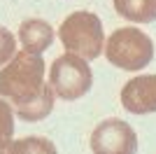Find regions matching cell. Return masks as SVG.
<instances>
[{
	"instance_id": "obj_1",
	"label": "cell",
	"mask_w": 156,
	"mask_h": 154,
	"mask_svg": "<svg viewBox=\"0 0 156 154\" xmlns=\"http://www.w3.org/2000/svg\"><path fill=\"white\" fill-rule=\"evenodd\" d=\"M44 58L30 51H16L0 70V96L14 105L30 101L44 89Z\"/></svg>"
},
{
	"instance_id": "obj_2",
	"label": "cell",
	"mask_w": 156,
	"mask_h": 154,
	"mask_svg": "<svg viewBox=\"0 0 156 154\" xmlns=\"http://www.w3.org/2000/svg\"><path fill=\"white\" fill-rule=\"evenodd\" d=\"M58 40L68 54L93 61L103 54L105 47L103 21L93 12H84V9L72 12L58 26Z\"/></svg>"
},
{
	"instance_id": "obj_3",
	"label": "cell",
	"mask_w": 156,
	"mask_h": 154,
	"mask_svg": "<svg viewBox=\"0 0 156 154\" xmlns=\"http://www.w3.org/2000/svg\"><path fill=\"white\" fill-rule=\"evenodd\" d=\"M105 58L126 72H140L154 58V42L140 28H117L105 40Z\"/></svg>"
},
{
	"instance_id": "obj_4",
	"label": "cell",
	"mask_w": 156,
	"mask_h": 154,
	"mask_svg": "<svg viewBox=\"0 0 156 154\" xmlns=\"http://www.w3.org/2000/svg\"><path fill=\"white\" fill-rule=\"evenodd\" d=\"M49 84L54 94L63 101H77L93 86V70L89 61L65 51L49 68Z\"/></svg>"
},
{
	"instance_id": "obj_5",
	"label": "cell",
	"mask_w": 156,
	"mask_h": 154,
	"mask_svg": "<svg viewBox=\"0 0 156 154\" xmlns=\"http://www.w3.org/2000/svg\"><path fill=\"white\" fill-rule=\"evenodd\" d=\"M91 152L93 154H135L137 133L124 119H117V117L103 119L91 133Z\"/></svg>"
},
{
	"instance_id": "obj_6",
	"label": "cell",
	"mask_w": 156,
	"mask_h": 154,
	"mask_svg": "<svg viewBox=\"0 0 156 154\" xmlns=\"http://www.w3.org/2000/svg\"><path fill=\"white\" fill-rule=\"evenodd\" d=\"M121 105L133 115H151L156 112V75H137L124 84Z\"/></svg>"
},
{
	"instance_id": "obj_7",
	"label": "cell",
	"mask_w": 156,
	"mask_h": 154,
	"mask_svg": "<svg viewBox=\"0 0 156 154\" xmlns=\"http://www.w3.org/2000/svg\"><path fill=\"white\" fill-rule=\"evenodd\" d=\"M19 42L23 45V51L42 54L54 42V28L44 19H26L19 26Z\"/></svg>"
},
{
	"instance_id": "obj_8",
	"label": "cell",
	"mask_w": 156,
	"mask_h": 154,
	"mask_svg": "<svg viewBox=\"0 0 156 154\" xmlns=\"http://www.w3.org/2000/svg\"><path fill=\"white\" fill-rule=\"evenodd\" d=\"M54 103H56V94H54L51 84L47 82L44 89L40 91L37 96H33L30 101L21 103V105H14V112L23 122H42V119H47L51 115Z\"/></svg>"
},
{
	"instance_id": "obj_9",
	"label": "cell",
	"mask_w": 156,
	"mask_h": 154,
	"mask_svg": "<svg viewBox=\"0 0 156 154\" xmlns=\"http://www.w3.org/2000/svg\"><path fill=\"white\" fill-rule=\"evenodd\" d=\"M114 12L133 24L156 21V0H114Z\"/></svg>"
},
{
	"instance_id": "obj_10",
	"label": "cell",
	"mask_w": 156,
	"mask_h": 154,
	"mask_svg": "<svg viewBox=\"0 0 156 154\" xmlns=\"http://www.w3.org/2000/svg\"><path fill=\"white\" fill-rule=\"evenodd\" d=\"M0 154H58V149H56V145L49 138L28 135V138L5 142L0 147Z\"/></svg>"
},
{
	"instance_id": "obj_11",
	"label": "cell",
	"mask_w": 156,
	"mask_h": 154,
	"mask_svg": "<svg viewBox=\"0 0 156 154\" xmlns=\"http://www.w3.org/2000/svg\"><path fill=\"white\" fill-rule=\"evenodd\" d=\"M14 108L7 98H0V147L14 140Z\"/></svg>"
},
{
	"instance_id": "obj_12",
	"label": "cell",
	"mask_w": 156,
	"mask_h": 154,
	"mask_svg": "<svg viewBox=\"0 0 156 154\" xmlns=\"http://www.w3.org/2000/svg\"><path fill=\"white\" fill-rule=\"evenodd\" d=\"M14 54H16V38L7 28L0 26V65L9 63L14 58Z\"/></svg>"
}]
</instances>
